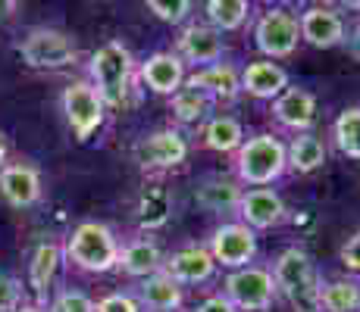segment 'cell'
<instances>
[{
    "mask_svg": "<svg viewBox=\"0 0 360 312\" xmlns=\"http://www.w3.org/2000/svg\"><path fill=\"white\" fill-rule=\"evenodd\" d=\"M163 272L169 275L172 281L179 284H204L213 278L217 272V262H213L210 250L207 247H198V244H188L176 253H169L163 259Z\"/></svg>",
    "mask_w": 360,
    "mask_h": 312,
    "instance_id": "obj_14",
    "label": "cell"
},
{
    "mask_svg": "<svg viewBox=\"0 0 360 312\" xmlns=\"http://www.w3.org/2000/svg\"><path fill=\"white\" fill-rule=\"evenodd\" d=\"M235 212H238L241 225H248L257 234V231H266V228L282 225V219H285V200L273 187H251V191L241 194V203Z\"/></svg>",
    "mask_w": 360,
    "mask_h": 312,
    "instance_id": "obj_12",
    "label": "cell"
},
{
    "mask_svg": "<svg viewBox=\"0 0 360 312\" xmlns=\"http://www.w3.org/2000/svg\"><path fill=\"white\" fill-rule=\"evenodd\" d=\"M285 159L288 169H295L297 175H310V172L323 169V163H326V144L316 135L304 131V135H295L285 144Z\"/></svg>",
    "mask_w": 360,
    "mask_h": 312,
    "instance_id": "obj_24",
    "label": "cell"
},
{
    "mask_svg": "<svg viewBox=\"0 0 360 312\" xmlns=\"http://www.w3.org/2000/svg\"><path fill=\"white\" fill-rule=\"evenodd\" d=\"M213 262L223 269H245L251 266V259L257 256V234L241 222H226V225L213 228L210 240H207Z\"/></svg>",
    "mask_w": 360,
    "mask_h": 312,
    "instance_id": "obj_9",
    "label": "cell"
},
{
    "mask_svg": "<svg viewBox=\"0 0 360 312\" xmlns=\"http://www.w3.org/2000/svg\"><path fill=\"white\" fill-rule=\"evenodd\" d=\"M288 88V72L273 60L248 62L241 69V91L257 97V100H276Z\"/></svg>",
    "mask_w": 360,
    "mask_h": 312,
    "instance_id": "obj_19",
    "label": "cell"
},
{
    "mask_svg": "<svg viewBox=\"0 0 360 312\" xmlns=\"http://www.w3.org/2000/svg\"><path fill=\"white\" fill-rule=\"evenodd\" d=\"M301 41V25L297 16L282 6H269L266 13H260L257 25H254V44L263 57L276 60V57H292Z\"/></svg>",
    "mask_w": 360,
    "mask_h": 312,
    "instance_id": "obj_7",
    "label": "cell"
},
{
    "mask_svg": "<svg viewBox=\"0 0 360 312\" xmlns=\"http://www.w3.org/2000/svg\"><path fill=\"white\" fill-rule=\"evenodd\" d=\"M19 57L32 69H63L79 60V44L60 29H32L19 44Z\"/></svg>",
    "mask_w": 360,
    "mask_h": 312,
    "instance_id": "obj_6",
    "label": "cell"
},
{
    "mask_svg": "<svg viewBox=\"0 0 360 312\" xmlns=\"http://www.w3.org/2000/svg\"><path fill=\"white\" fill-rule=\"evenodd\" d=\"M351 47H354V53L360 57V25L354 29V34H351Z\"/></svg>",
    "mask_w": 360,
    "mask_h": 312,
    "instance_id": "obj_38",
    "label": "cell"
},
{
    "mask_svg": "<svg viewBox=\"0 0 360 312\" xmlns=\"http://www.w3.org/2000/svg\"><path fill=\"white\" fill-rule=\"evenodd\" d=\"M204 10H207V25L217 29L219 34L241 29L248 22V16H251V4L248 0H210Z\"/></svg>",
    "mask_w": 360,
    "mask_h": 312,
    "instance_id": "obj_29",
    "label": "cell"
},
{
    "mask_svg": "<svg viewBox=\"0 0 360 312\" xmlns=\"http://www.w3.org/2000/svg\"><path fill=\"white\" fill-rule=\"evenodd\" d=\"M273 281L276 290L292 303L295 312H320V275H316L314 259L307 256V250L288 247L276 256L273 262Z\"/></svg>",
    "mask_w": 360,
    "mask_h": 312,
    "instance_id": "obj_1",
    "label": "cell"
},
{
    "mask_svg": "<svg viewBox=\"0 0 360 312\" xmlns=\"http://www.w3.org/2000/svg\"><path fill=\"white\" fill-rule=\"evenodd\" d=\"M47 312H94V300L79 287H63L51 297Z\"/></svg>",
    "mask_w": 360,
    "mask_h": 312,
    "instance_id": "obj_31",
    "label": "cell"
},
{
    "mask_svg": "<svg viewBox=\"0 0 360 312\" xmlns=\"http://www.w3.org/2000/svg\"><path fill=\"white\" fill-rule=\"evenodd\" d=\"M163 250L154 238H131L126 247H120V266L129 278H150L163 269Z\"/></svg>",
    "mask_w": 360,
    "mask_h": 312,
    "instance_id": "obj_22",
    "label": "cell"
},
{
    "mask_svg": "<svg viewBox=\"0 0 360 312\" xmlns=\"http://www.w3.org/2000/svg\"><path fill=\"white\" fill-rule=\"evenodd\" d=\"M88 72H91V88L98 91L103 107L110 109L126 107L131 91V75H135V60H131V50L122 41L113 38L107 44H101L91 53Z\"/></svg>",
    "mask_w": 360,
    "mask_h": 312,
    "instance_id": "obj_2",
    "label": "cell"
},
{
    "mask_svg": "<svg viewBox=\"0 0 360 312\" xmlns=\"http://www.w3.org/2000/svg\"><path fill=\"white\" fill-rule=\"evenodd\" d=\"M63 116L72 128L75 141H88L94 131L107 119V107L98 97V91L91 88V81H72L63 91Z\"/></svg>",
    "mask_w": 360,
    "mask_h": 312,
    "instance_id": "obj_8",
    "label": "cell"
},
{
    "mask_svg": "<svg viewBox=\"0 0 360 312\" xmlns=\"http://www.w3.org/2000/svg\"><path fill=\"white\" fill-rule=\"evenodd\" d=\"M22 306V281L0 272V312H16Z\"/></svg>",
    "mask_w": 360,
    "mask_h": 312,
    "instance_id": "obj_33",
    "label": "cell"
},
{
    "mask_svg": "<svg viewBox=\"0 0 360 312\" xmlns=\"http://www.w3.org/2000/svg\"><path fill=\"white\" fill-rule=\"evenodd\" d=\"M226 53V44H223V34L217 29H210L207 22H191L185 25L182 34L176 41V57L185 62V66H198V69H207L213 62H219Z\"/></svg>",
    "mask_w": 360,
    "mask_h": 312,
    "instance_id": "obj_11",
    "label": "cell"
},
{
    "mask_svg": "<svg viewBox=\"0 0 360 312\" xmlns=\"http://www.w3.org/2000/svg\"><path fill=\"white\" fill-rule=\"evenodd\" d=\"M185 159H188V141H185L176 128L154 131V135L141 137V141L135 144V163L141 165L144 172L176 169Z\"/></svg>",
    "mask_w": 360,
    "mask_h": 312,
    "instance_id": "obj_10",
    "label": "cell"
},
{
    "mask_svg": "<svg viewBox=\"0 0 360 312\" xmlns=\"http://www.w3.org/2000/svg\"><path fill=\"white\" fill-rule=\"evenodd\" d=\"M172 212V194L166 184H148L138 197V225L154 231V228H163L169 222Z\"/></svg>",
    "mask_w": 360,
    "mask_h": 312,
    "instance_id": "obj_25",
    "label": "cell"
},
{
    "mask_svg": "<svg viewBox=\"0 0 360 312\" xmlns=\"http://www.w3.org/2000/svg\"><path fill=\"white\" fill-rule=\"evenodd\" d=\"M342 266L351 269V272H360V231L354 234V238H348V244L342 247Z\"/></svg>",
    "mask_w": 360,
    "mask_h": 312,
    "instance_id": "obj_35",
    "label": "cell"
},
{
    "mask_svg": "<svg viewBox=\"0 0 360 312\" xmlns=\"http://www.w3.org/2000/svg\"><path fill=\"white\" fill-rule=\"evenodd\" d=\"M63 256L82 272L103 275L120 266V240L103 222H82L66 238Z\"/></svg>",
    "mask_w": 360,
    "mask_h": 312,
    "instance_id": "obj_3",
    "label": "cell"
},
{
    "mask_svg": "<svg viewBox=\"0 0 360 312\" xmlns=\"http://www.w3.org/2000/svg\"><path fill=\"white\" fill-rule=\"evenodd\" d=\"M210 113H213V100L200 88L182 85V91L172 94V116H176V122L198 125V122L210 119Z\"/></svg>",
    "mask_w": 360,
    "mask_h": 312,
    "instance_id": "obj_27",
    "label": "cell"
},
{
    "mask_svg": "<svg viewBox=\"0 0 360 312\" xmlns=\"http://www.w3.org/2000/svg\"><path fill=\"white\" fill-rule=\"evenodd\" d=\"M195 312H238V309H235L223 294H213V297H207V300L200 303V306H198Z\"/></svg>",
    "mask_w": 360,
    "mask_h": 312,
    "instance_id": "obj_36",
    "label": "cell"
},
{
    "mask_svg": "<svg viewBox=\"0 0 360 312\" xmlns=\"http://www.w3.org/2000/svg\"><path fill=\"white\" fill-rule=\"evenodd\" d=\"M141 81H144V88H150L154 94L172 97L182 91V85H185V62L172 50L150 53V57L141 62Z\"/></svg>",
    "mask_w": 360,
    "mask_h": 312,
    "instance_id": "obj_16",
    "label": "cell"
},
{
    "mask_svg": "<svg viewBox=\"0 0 360 312\" xmlns=\"http://www.w3.org/2000/svg\"><path fill=\"white\" fill-rule=\"evenodd\" d=\"M63 262V247L57 240H41L32 253L29 262V284L38 297V306L47 309L51 303V290H53V278H57V269Z\"/></svg>",
    "mask_w": 360,
    "mask_h": 312,
    "instance_id": "obj_18",
    "label": "cell"
},
{
    "mask_svg": "<svg viewBox=\"0 0 360 312\" xmlns=\"http://www.w3.org/2000/svg\"><path fill=\"white\" fill-rule=\"evenodd\" d=\"M241 194L245 191L238 187V182H232V178H226V175H210V178H204V182L195 187V200L204 206L207 212L238 210Z\"/></svg>",
    "mask_w": 360,
    "mask_h": 312,
    "instance_id": "obj_23",
    "label": "cell"
},
{
    "mask_svg": "<svg viewBox=\"0 0 360 312\" xmlns=\"http://www.w3.org/2000/svg\"><path fill=\"white\" fill-rule=\"evenodd\" d=\"M273 116L276 122L292 128L295 135H304L316 122V97L304 88H285L273 100Z\"/></svg>",
    "mask_w": 360,
    "mask_h": 312,
    "instance_id": "obj_17",
    "label": "cell"
},
{
    "mask_svg": "<svg viewBox=\"0 0 360 312\" xmlns=\"http://www.w3.org/2000/svg\"><path fill=\"white\" fill-rule=\"evenodd\" d=\"M41 172L32 163H6L0 169V197L13 206V210H29L41 200Z\"/></svg>",
    "mask_w": 360,
    "mask_h": 312,
    "instance_id": "obj_13",
    "label": "cell"
},
{
    "mask_svg": "<svg viewBox=\"0 0 360 312\" xmlns=\"http://www.w3.org/2000/svg\"><path fill=\"white\" fill-rule=\"evenodd\" d=\"M6 10H16V4H0V19H6V16H10V13H6Z\"/></svg>",
    "mask_w": 360,
    "mask_h": 312,
    "instance_id": "obj_40",
    "label": "cell"
},
{
    "mask_svg": "<svg viewBox=\"0 0 360 312\" xmlns=\"http://www.w3.org/2000/svg\"><path fill=\"white\" fill-rule=\"evenodd\" d=\"M288 169L285 144L276 135H254L235 150V175L241 184L266 187Z\"/></svg>",
    "mask_w": 360,
    "mask_h": 312,
    "instance_id": "obj_4",
    "label": "cell"
},
{
    "mask_svg": "<svg viewBox=\"0 0 360 312\" xmlns=\"http://www.w3.org/2000/svg\"><path fill=\"white\" fill-rule=\"evenodd\" d=\"M6 154H10V147H6V137L0 135V169L6 165Z\"/></svg>",
    "mask_w": 360,
    "mask_h": 312,
    "instance_id": "obj_37",
    "label": "cell"
},
{
    "mask_svg": "<svg viewBox=\"0 0 360 312\" xmlns=\"http://www.w3.org/2000/svg\"><path fill=\"white\" fill-rule=\"evenodd\" d=\"M360 284L351 278H335L320 284V312H357Z\"/></svg>",
    "mask_w": 360,
    "mask_h": 312,
    "instance_id": "obj_28",
    "label": "cell"
},
{
    "mask_svg": "<svg viewBox=\"0 0 360 312\" xmlns=\"http://www.w3.org/2000/svg\"><path fill=\"white\" fill-rule=\"evenodd\" d=\"M135 300H138V306H141V312L144 309L148 312H179L185 303V290H182V284L172 281L160 269L157 275H150V278H144L138 284Z\"/></svg>",
    "mask_w": 360,
    "mask_h": 312,
    "instance_id": "obj_20",
    "label": "cell"
},
{
    "mask_svg": "<svg viewBox=\"0 0 360 312\" xmlns=\"http://www.w3.org/2000/svg\"><path fill=\"white\" fill-rule=\"evenodd\" d=\"M332 137L348 159H360V107H348L345 113H338L335 125H332Z\"/></svg>",
    "mask_w": 360,
    "mask_h": 312,
    "instance_id": "obj_30",
    "label": "cell"
},
{
    "mask_svg": "<svg viewBox=\"0 0 360 312\" xmlns=\"http://www.w3.org/2000/svg\"><path fill=\"white\" fill-rule=\"evenodd\" d=\"M148 10L154 13L160 22H169V25H182L185 19L191 16V10H195V4H188V0H176V4H169V0H148Z\"/></svg>",
    "mask_w": 360,
    "mask_h": 312,
    "instance_id": "obj_32",
    "label": "cell"
},
{
    "mask_svg": "<svg viewBox=\"0 0 360 312\" xmlns=\"http://www.w3.org/2000/svg\"><path fill=\"white\" fill-rule=\"evenodd\" d=\"M223 297L232 303L238 312H266L276 300V281L273 272L263 266H245L235 269L223 284Z\"/></svg>",
    "mask_w": 360,
    "mask_h": 312,
    "instance_id": "obj_5",
    "label": "cell"
},
{
    "mask_svg": "<svg viewBox=\"0 0 360 312\" xmlns=\"http://www.w3.org/2000/svg\"><path fill=\"white\" fill-rule=\"evenodd\" d=\"M297 25H301V41H307L310 47L329 50L345 41V19L332 6H307L297 16Z\"/></svg>",
    "mask_w": 360,
    "mask_h": 312,
    "instance_id": "obj_15",
    "label": "cell"
},
{
    "mask_svg": "<svg viewBox=\"0 0 360 312\" xmlns=\"http://www.w3.org/2000/svg\"><path fill=\"white\" fill-rule=\"evenodd\" d=\"M245 144V128L235 116H210L204 125V147L217 154H235Z\"/></svg>",
    "mask_w": 360,
    "mask_h": 312,
    "instance_id": "obj_26",
    "label": "cell"
},
{
    "mask_svg": "<svg viewBox=\"0 0 360 312\" xmlns=\"http://www.w3.org/2000/svg\"><path fill=\"white\" fill-rule=\"evenodd\" d=\"M94 312H141V306H138V300L131 294L116 290V294L101 297V300L94 303Z\"/></svg>",
    "mask_w": 360,
    "mask_h": 312,
    "instance_id": "obj_34",
    "label": "cell"
},
{
    "mask_svg": "<svg viewBox=\"0 0 360 312\" xmlns=\"http://www.w3.org/2000/svg\"><path fill=\"white\" fill-rule=\"evenodd\" d=\"M185 85L200 88L213 103L217 100H235L241 94V72L232 66V62H213L207 69H198L191 79H185Z\"/></svg>",
    "mask_w": 360,
    "mask_h": 312,
    "instance_id": "obj_21",
    "label": "cell"
},
{
    "mask_svg": "<svg viewBox=\"0 0 360 312\" xmlns=\"http://www.w3.org/2000/svg\"><path fill=\"white\" fill-rule=\"evenodd\" d=\"M16 312H47L44 306H38V303H34V306H25V303H22V306H19Z\"/></svg>",
    "mask_w": 360,
    "mask_h": 312,
    "instance_id": "obj_39",
    "label": "cell"
}]
</instances>
